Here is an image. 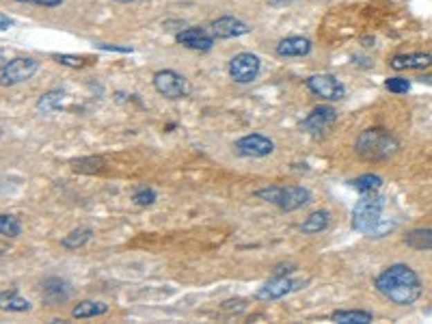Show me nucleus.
<instances>
[{
	"mask_svg": "<svg viewBox=\"0 0 432 324\" xmlns=\"http://www.w3.org/2000/svg\"><path fill=\"white\" fill-rule=\"evenodd\" d=\"M3 309H9V312H28L30 309V303L26 298L17 296V290H11V292H3Z\"/></svg>",
	"mask_w": 432,
	"mask_h": 324,
	"instance_id": "obj_24",
	"label": "nucleus"
},
{
	"mask_svg": "<svg viewBox=\"0 0 432 324\" xmlns=\"http://www.w3.org/2000/svg\"><path fill=\"white\" fill-rule=\"evenodd\" d=\"M236 152L246 158H266L275 152V143L264 134H246L236 141Z\"/></svg>",
	"mask_w": 432,
	"mask_h": 324,
	"instance_id": "obj_9",
	"label": "nucleus"
},
{
	"mask_svg": "<svg viewBox=\"0 0 432 324\" xmlns=\"http://www.w3.org/2000/svg\"><path fill=\"white\" fill-rule=\"evenodd\" d=\"M214 39H216L214 35H210L206 28H199V26L182 28L175 35V42L179 46H184L188 50H197V52H210L214 46Z\"/></svg>",
	"mask_w": 432,
	"mask_h": 324,
	"instance_id": "obj_11",
	"label": "nucleus"
},
{
	"mask_svg": "<svg viewBox=\"0 0 432 324\" xmlns=\"http://www.w3.org/2000/svg\"><path fill=\"white\" fill-rule=\"evenodd\" d=\"M152 82H154L156 91L160 96L169 98V100H182V98H188L190 96V84H188V80L182 74L173 71V69H160V71H156Z\"/></svg>",
	"mask_w": 432,
	"mask_h": 324,
	"instance_id": "obj_5",
	"label": "nucleus"
},
{
	"mask_svg": "<svg viewBox=\"0 0 432 324\" xmlns=\"http://www.w3.org/2000/svg\"><path fill=\"white\" fill-rule=\"evenodd\" d=\"M91 236H93L91 229H74V231L69 233V236H65L61 240V244L65 249H80L82 244H87L89 240H91Z\"/></svg>",
	"mask_w": 432,
	"mask_h": 324,
	"instance_id": "obj_23",
	"label": "nucleus"
},
{
	"mask_svg": "<svg viewBox=\"0 0 432 324\" xmlns=\"http://www.w3.org/2000/svg\"><path fill=\"white\" fill-rule=\"evenodd\" d=\"M404 244L415 249V251H430L432 249V229L430 227L411 229L404 236Z\"/></svg>",
	"mask_w": 432,
	"mask_h": 324,
	"instance_id": "obj_18",
	"label": "nucleus"
},
{
	"mask_svg": "<svg viewBox=\"0 0 432 324\" xmlns=\"http://www.w3.org/2000/svg\"><path fill=\"white\" fill-rule=\"evenodd\" d=\"M312 52V42L307 37H285L277 46L279 57H307Z\"/></svg>",
	"mask_w": 432,
	"mask_h": 324,
	"instance_id": "obj_16",
	"label": "nucleus"
},
{
	"mask_svg": "<svg viewBox=\"0 0 432 324\" xmlns=\"http://www.w3.org/2000/svg\"><path fill=\"white\" fill-rule=\"evenodd\" d=\"M385 197L378 192H366L361 195V199L357 201L354 210H352V229L363 233V236H370L374 231V227L381 223L383 219V210H385Z\"/></svg>",
	"mask_w": 432,
	"mask_h": 324,
	"instance_id": "obj_3",
	"label": "nucleus"
},
{
	"mask_svg": "<svg viewBox=\"0 0 432 324\" xmlns=\"http://www.w3.org/2000/svg\"><path fill=\"white\" fill-rule=\"evenodd\" d=\"M329 223H331V214L327 210H318V212H312L307 219L300 223V231L312 236V233H320L327 229Z\"/></svg>",
	"mask_w": 432,
	"mask_h": 324,
	"instance_id": "obj_17",
	"label": "nucleus"
},
{
	"mask_svg": "<svg viewBox=\"0 0 432 324\" xmlns=\"http://www.w3.org/2000/svg\"><path fill=\"white\" fill-rule=\"evenodd\" d=\"M15 3H22V5H35V7H59L63 5V0H15Z\"/></svg>",
	"mask_w": 432,
	"mask_h": 324,
	"instance_id": "obj_30",
	"label": "nucleus"
},
{
	"mask_svg": "<svg viewBox=\"0 0 432 324\" xmlns=\"http://www.w3.org/2000/svg\"><path fill=\"white\" fill-rule=\"evenodd\" d=\"M71 294H74L71 285L61 277H48L42 283V303L46 307H59V305L71 298Z\"/></svg>",
	"mask_w": 432,
	"mask_h": 324,
	"instance_id": "obj_10",
	"label": "nucleus"
},
{
	"mask_svg": "<svg viewBox=\"0 0 432 324\" xmlns=\"http://www.w3.org/2000/svg\"><path fill=\"white\" fill-rule=\"evenodd\" d=\"M0 26H3V30H9V26H11V20H9L5 13L0 15Z\"/></svg>",
	"mask_w": 432,
	"mask_h": 324,
	"instance_id": "obj_32",
	"label": "nucleus"
},
{
	"mask_svg": "<svg viewBox=\"0 0 432 324\" xmlns=\"http://www.w3.org/2000/svg\"><path fill=\"white\" fill-rule=\"evenodd\" d=\"M255 197L277 206L283 212H294L312 201V192L305 186H268L255 192Z\"/></svg>",
	"mask_w": 432,
	"mask_h": 324,
	"instance_id": "obj_4",
	"label": "nucleus"
},
{
	"mask_svg": "<svg viewBox=\"0 0 432 324\" xmlns=\"http://www.w3.org/2000/svg\"><path fill=\"white\" fill-rule=\"evenodd\" d=\"M331 320L337 324H370L374 316L372 312H363V309H344V312H333Z\"/></svg>",
	"mask_w": 432,
	"mask_h": 324,
	"instance_id": "obj_20",
	"label": "nucleus"
},
{
	"mask_svg": "<svg viewBox=\"0 0 432 324\" xmlns=\"http://www.w3.org/2000/svg\"><path fill=\"white\" fill-rule=\"evenodd\" d=\"M337 121V113L335 108L331 106H318L314 108V111L303 119V130H307L312 134H320L324 132L327 128H331V125Z\"/></svg>",
	"mask_w": 432,
	"mask_h": 324,
	"instance_id": "obj_13",
	"label": "nucleus"
},
{
	"mask_svg": "<svg viewBox=\"0 0 432 324\" xmlns=\"http://www.w3.org/2000/svg\"><path fill=\"white\" fill-rule=\"evenodd\" d=\"M52 59L54 61H59L61 65H67V67H82L84 65V59L82 57H71V54H52Z\"/></svg>",
	"mask_w": 432,
	"mask_h": 324,
	"instance_id": "obj_29",
	"label": "nucleus"
},
{
	"mask_svg": "<svg viewBox=\"0 0 432 324\" xmlns=\"http://www.w3.org/2000/svg\"><path fill=\"white\" fill-rule=\"evenodd\" d=\"M287 3H294V0H268V5H273V7H281V5H287Z\"/></svg>",
	"mask_w": 432,
	"mask_h": 324,
	"instance_id": "obj_33",
	"label": "nucleus"
},
{
	"mask_svg": "<svg viewBox=\"0 0 432 324\" xmlns=\"http://www.w3.org/2000/svg\"><path fill=\"white\" fill-rule=\"evenodd\" d=\"M350 184L354 186V190H359L361 195H366V192H378V190L383 188V177H378L374 173H366V175L354 177Z\"/></svg>",
	"mask_w": 432,
	"mask_h": 324,
	"instance_id": "obj_22",
	"label": "nucleus"
},
{
	"mask_svg": "<svg viewBox=\"0 0 432 324\" xmlns=\"http://www.w3.org/2000/svg\"><path fill=\"white\" fill-rule=\"evenodd\" d=\"M251 33V26L242 22L240 17L223 15L219 20L212 22V35L216 39H231V37H242V35Z\"/></svg>",
	"mask_w": 432,
	"mask_h": 324,
	"instance_id": "obj_12",
	"label": "nucleus"
},
{
	"mask_svg": "<svg viewBox=\"0 0 432 324\" xmlns=\"http://www.w3.org/2000/svg\"><path fill=\"white\" fill-rule=\"evenodd\" d=\"M361 42H363V44H374V37H363Z\"/></svg>",
	"mask_w": 432,
	"mask_h": 324,
	"instance_id": "obj_34",
	"label": "nucleus"
},
{
	"mask_svg": "<svg viewBox=\"0 0 432 324\" xmlns=\"http://www.w3.org/2000/svg\"><path fill=\"white\" fill-rule=\"evenodd\" d=\"M37 69H39V63L35 59L17 57V59H11L3 65V69H0V80H3L5 87H13V84H20L24 80L33 78Z\"/></svg>",
	"mask_w": 432,
	"mask_h": 324,
	"instance_id": "obj_7",
	"label": "nucleus"
},
{
	"mask_svg": "<svg viewBox=\"0 0 432 324\" xmlns=\"http://www.w3.org/2000/svg\"><path fill=\"white\" fill-rule=\"evenodd\" d=\"M132 201H134L136 206H141V208H147V206H152V204L156 201V190L150 188V186H141V188L134 190Z\"/></svg>",
	"mask_w": 432,
	"mask_h": 324,
	"instance_id": "obj_27",
	"label": "nucleus"
},
{
	"mask_svg": "<svg viewBox=\"0 0 432 324\" xmlns=\"http://www.w3.org/2000/svg\"><path fill=\"white\" fill-rule=\"evenodd\" d=\"M74 169L78 173H98L104 169V160L100 156H89V158H80L74 162Z\"/></svg>",
	"mask_w": 432,
	"mask_h": 324,
	"instance_id": "obj_26",
	"label": "nucleus"
},
{
	"mask_svg": "<svg viewBox=\"0 0 432 324\" xmlns=\"http://www.w3.org/2000/svg\"><path fill=\"white\" fill-rule=\"evenodd\" d=\"M389 67L395 71L404 69H428L432 67V54L430 52H413V54H395L389 61Z\"/></svg>",
	"mask_w": 432,
	"mask_h": 324,
	"instance_id": "obj_15",
	"label": "nucleus"
},
{
	"mask_svg": "<svg viewBox=\"0 0 432 324\" xmlns=\"http://www.w3.org/2000/svg\"><path fill=\"white\" fill-rule=\"evenodd\" d=\"M262 61L251 52H240L229 61V76L238 84H249L260 76Z\"/></svg>",
	"mask_w": 432,
	"mask_h": 324,
	"instance_id": "obj_6",
	"label": "nucleus"
},
{
	"mask_svg": "<svg viewBox=\"0 0 432 324\" xmlns=\"http://www.w3.org/2000/svg\"><path fill=\"white\" fill-rule=\"evenodd\" d=\"M300 283L298 281H292L290 277H275L273 281H268L266 285H262L260 290L255 292V298L258 300H277V298H283L285 294L294 292Z\"/></svg>",
	"mask_w": 432,
	"mask_h": 324,
	"instance_id": "obj_14",
	"label": "nucleus"
},
{
	"mask_svg": "<svg viewBox=\"0 0 432 324\" xmlns=\"http://www.w3.org/2000/svg\"><path fill=\"white\" fill-rule=\"evenodd\" d=\"M100 50H108V52H121V54H128L132 52V46H108V44H98Z\"/></svg>",
	"mask_w": 432,
	"mask_h": 324,
	"instance_id": "obj_31",
	"label": "nucleus"
},
{
	"mask_svg": "<svg viewBox=\"0 0 432 324\" xmlns=\"http://www.w3.org/2000/svg\"><path fill=\"white\" fill-rule=\"evenodd\" d=\"M108 312V305L100 303V300H80L74 309H71V316L76 320H84V318H96V316H104Z\"/></svg>",
	"mask_w": 432,
	"mask_h": 324,
	"instance_id": "obj_19",
	"label": "nucleus"
},
{
	"mask_svg": "<svg viewBox=\"0 0 432 324\" xmlns=\"http://www.w3.org/2000/svg\"><path fill=\"white\" fill-rule=\"evenodd\" d=\"M385 89H387L389 93H408V91H411V80L400 78V76L387 78V80H385Z\"/></svg>",
	"mask_w": 432,
	"mask_h": 324,
	"instance_id": "obj_28",
	"label": "nucleus"
},
{
	"mask_svg": "<svg viewBox=\"0 0 432 324\" xmlns=\"http://www.w3.org/2000/svg\"><path fill=\"white\" fill-rule=\"evenodd\" d=\"M0 233H3L5 238H17L22 233V225L17 223L15 216L3 214L0 216Z\"/></svg>",
	"mask_w": 432,
	"mask_h": 324,
	"instance_id": "obj_25",
	"label": "nucleus"
},
{
	"mask_svg": "<svg viewBox=\"0 0 432 324\" xmlns=\"http://www.w3.org/2000/svg\"><path fill=\"white\" fill-rule=\"evenodd\" d=\"M305 87H307L314 96H318L322 100H329V102H337V100H341L346 96V87L331 74L309 76L307 80H305Z\"/></svg>",
	"mask_w": 432,
	"mask_h": 324,
	"instance_id": "obj_8",
	"label": "nucleus"
},
{
	"mask_svg": "<svg viewBox=\"0 0 432 324\" xmlns=\"http://www.w3.org/2000/svg\"><path fill=\"white\" fill-rule=\"evenodd\" d=\"M63 100H65V93L59 91V89H54V91L44 93V96L37 100V104H35V108H37L39 113L48 115V113H52V111H59L61 104H63Z\"/></svg>",
	"mask_w": 432,
	"mask_h": 324,
	"instance_id": "obj_21",
	"label": "nucleus"
},
{
	"mask_svg": "<svg viewBox=\"0 0 432 324\" xmlns=\"http://www.w3.org/2000/svg\"><path fill=\"white\" fill-rule=\"evenodd\" d=\"M354 152L368 162H385L400 152V141L385 128H368L357 136Z\"/></svg>",
	"mask_w": 432,
	"mask_h": 324,
	"instance_id": "obj_2",
	"label": "nucleus"
},
{
	"mask_svg": "<svg viewBox=\"0 0 432 324\" xmlns=\"http://www.w3.org/2000/svg\"><path fill=\"white\" fill-rule=\"evenodd\" d=\"M374 287L378 294L393 305H400V307H408V305L420 300L424 292L420 275L406 264H393L385 268L381 275H376Z\"/></svg>",
	"mask_w": 432,
	"mask_h": 324,
	"instance_id": "obj_1",
	"label": "nucleus"
}]
</instances>
